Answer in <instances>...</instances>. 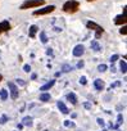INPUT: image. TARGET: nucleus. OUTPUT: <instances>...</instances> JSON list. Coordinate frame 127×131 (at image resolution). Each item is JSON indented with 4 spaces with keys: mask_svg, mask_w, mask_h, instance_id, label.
Here are the masks:
<instances>
[{
    "mask_svg": "<svg viewBox=\"0 0 127 131\" xmlns=\"http://www.w3.org/2000/svg\"><path fill=\"white\" fill-rule=\"evenodd\" d=\"M107 64H99V67H98V71L99 72H105L107 71Z\"/></svg>",
    "mask_w": 127,
    "mask_h": 131,
    "instance_id": "obj_23",
    "label": "nucleus"
},
{
    "mask_svg": "<svg viewBox=\"0 0 127 131\" xmlns=\"http://www.w3.org/2000/svg\"><path fill=\"white\" fill-rule=\"evenodd\" d=\"M54 85H55V80H50V81H49V82H46V84H45L44 86H41V88H40V90H41V91H46V90H50V89H51V88H53Z\"/></svg>",
    "mask_w": 127,
    "mask_h": 131,
    "instance_id": "obj_12",
    "label": "nucleus"
},
{
    "mask_svg": "<svg viewBox=\"0 0 127 131\" xmlns=\"http://www.w3.org/2000/svg\"><path fill=\"white\" fill-rule=\"evenodd\" d=\"M36 77H37V75H36V73H33V75L31 76V79H32V80H36Z\"/></svg>",
    "mask_w": 127,
    "mask_h": 131,
    "instance_id": "obj_36",
    "label": "nucleus"
},
{
    "mask_svg": "<svg viewBox=\"0 0 127 131\" xmlns=\"http://www.w3.org/2000/svg\"><path fill=\"white\" fill-rule=\"evenodd\" d=\"M17 128H18V130L21 131V130L23 128V125H22V123H18V125H17Z\"/></svg>",
    "mask_w": 127,
    "mask_h": 131,
    "instance_id": "obj_35",
    "label": "nucleus"
},
{
    "mask_svg": "<svg viewBox=\"0 0 127 131\" xmlns=\"http://www.w3.org/2000/svg\"><path fill=\"white\" fill-rule=\"evenodd\" d=\"M126 22H127V18H126V16H123V14H119V16H117L116 18H114V25H117V26H124L126 25Z\"/></svg>",
    "mask_w": 127,
    "mask_h": 131,
    "instance_id": "obj_7",
    "label": "nucleus"
},
{
    "mask_svg": "<svg viewBox=\"0 0 127 131\" xmlns=\"http://www.w3.org/2000/svg\"><path fill=\"white\" fill-rule=\"evenodd\" d=\"M86 2H89V3H90V2H95V0H86Z\"/></svg>",
    "mask_w": 127,
    "mask_h": 131,
    "instance_id": "obj_38",
    "label": "nucleus"
},
{
    "mask_svg": "<svg viewBox=\"0 0 127 131\" xmlns=\"http://www.w3.org/2000/svg\"><path fill=\"white\" fill-rule=\"evenodd\" d=\"M80 84H82V85H86V84H87V81H86V77H85V76H81V79H80Z\"/></svg>",
    "mask_w": 127,
    "mask_h": 131,
    "instance_id": "obj_29",
    "label": "nucleus"
},
{
    "mask_svg": "<svg viewBox=\"0 0 127 131\" xmlns=\"http://www.w3.org/2000/svg\"><path fill=\"white\" fill-rule=\"evenodd\" d=\"M118 58H119V55H118V54H114V55H112V57H110V59H109V60H110V63H114Z\"/></svg>",
    "mask_w": 127,
    "mask_h": 131,
    "instance_id": "obj_24",
    "label": "nucleus"
},
{
    "mask_svg": "<svg viewBox=\"0 0 127 131\" xmlns=\"http://www.w3.org/2000/svg\"><path fill=\"white\" fill-rule=\"evenodd\" d=\"M85 66V63H84V60H80L78 63H77V68H82Z\"/></svg>",
    "mask_w": 127,
    "mask_h": 131,
    "instance_id": "obj_30",
    "label": "nucleus"
},
{
    "mask_svg": "<svg viewBox=\"0 0 127 131\" xmlns=\"http://www.w3.org/2000/svg\"><path fill=\"white\" fill-rule=\"evenodd\" d=\"M119 85H121V82H119V81H117V82H114V84H112V85L109 86V90H113L116 86H119Z\"/></svg>",
    "mask_w": 127,
    "mask_h": 131,
    "instance_id": "obj_28",
    "label": "nucleus"
},
{
    "mask_svg": "<svg viewBox=\"0 0 127 131\" xmlns=\"http://www.w3.org/2000/svg\"><path fill=\"white\" fill-rule=\"evenodd\" d=\"M54 10H55V5H48L45 8H40V9L35 10L33 16H44V14H49V13H51Z\"/></svg>",
    "mask_w": 127,
    "mask_h": 131,
    "instance_id": "obj_4",
    "label": "nucleus"
},
{
    "mask_svg": "<svg viewBox=\"0 0 127 131\" xmlns=\"http://www.w3.org/2000/svg\"><path fill=\"white\" fill-rule=\"evenodd\" d=\"M123 122V116L122 114H118V117H117V125L116 126H113L112 128H116V130H118V127H119V125Z\"/></svg>",
    "mask_w": 127,
    "mask_h": 131,
    "instance_id": "obj_18",
    "label": "nucleus"
},
{
    "mask_svg": "<svg viewBox=\"0 0 127 131\" xmlns=\"http://www.w3.org/2000/svg\"><path fill=\"white\" fill-rule=\"evenodd\" d=\"M96 121H98V123H99L100 126H104V125H105V122H104V119H101V118H98Z\"/></svg>",
    "mask_w": 127,
    "mask_h": 131,
    "instance_id": "obj_31",
    "label": "nucleus"
},
{
    "mask_svg": "<svg viewBox=\"0 0 127 131\" xmlns=\"http://www.w3.org/2000/svg\"><path fill=\"white\" fill-rule=\"evenodd\" d=\"M84 53H85V46H84L82 44L76 45V46H75V49H73V51H72V54H73L75 57H81Z\"/></svg>",
    "mask_w": 127,
    "mask_h": 131,
    "instance_id": "obj_6",
    "label": "nucleus"
},
{
    "mask_svg": "<svg viewBox=\"0 0 127 131\" xmlns=\"http://www.w3.org/2000/svg\"><path fill=\"white\" fill-rule=\"evenodd\" d=\"M84 107H85L86 109H91V104H90V103H87V102H86V103H84Z\"/></svg>",
    "mask_w": 127,
    "mask_h": 131,
    "instance_id": "obj_33",
    "label": "nucleus"
},
{
    "mask_svg": "<svg viewBox=\"0 0 127 131\" xmlns=\"http://www.w3.org/2000/svg\"><path fill=\"white\" fill-rule=\"evenodd\" d=\"M12 28L9 21H3V22H0V35H2L3 32H7Z\"/></svg>",
    "mask_w": 127,
    "mask_h": 131,
    "instance_id": "obj_8",
    "label": "nucleus"
},
{
    "mask_svg": "<svg viewBox=\"0 0 127 131\" xmlns=\"http://www.w3.org/2000/svg\"><path fill=\"white\" fill-rule=\"evenodd\" d=\"M40 40H41L42 44H46V42H48V37H46L45 31H41V32H40Z\"/></svg>",
    "mask_w": 127,
    "mask_h": 131,
    "instance_id": "obj_20",
    "label": "nucleus"
},
{
    "mask_svg": "<svg viewBox=\"0 0 127 131\" xmlns=\"http://www.w3.org/2000/svg\"><path fill=\"white\" fill-rule=\"evenodd\" d=\"M46 54H48V55H53V49H51V48H48V49H46Z\"/></svg>",
    "mask_w": 127,
    "mask_h": 131,
    "instance_id": "obj_32",
    "label": "nucleus"
},
{
    "mask_svg": "<svg viewBox=\"0 0 127 131\" xmlns=\"http://www.w3.org/2000/svg\"><path fill=\"white\" fill-rule=\"evenodd\" d=\"M44 131H48V130H44Z\"/></svg>",
    "mask_w": 127,
    "mask_h": 131,
    "instance_id": "obj_39",
    "label": "nucleus"
},
{
    "mask_svg": "<svg viewBox=\"0 0 127 131\" xmlns=\"http://www.w3.org/2000/svg\"><path fill=\"white\" fill-rule=\"evenodd\" d=\"M22 125H23V126H32V125H33V122H32V117L26 116V117L22 119Z\"/></svg>",
    "mask_w": 127,
    "mask_h": 131,
    "instance_id": "obj_14",
    "label": "nucleus"
},
{
    "mask_svg": "<svg viewBox=\"0 0 127 131\" xmlns=\"http://www.w3.org/2000/svg\"><path fill=\"white\" fill-rule=\"evenodd\" d=\"M86 27H87L89 30H93V31H95V39H96V41H98V39L101 36V34L104 32V28H103L101 26H99L98 23L93 22V21H89V22H86Z\"/></svg>",
    "mask_w": 127,
    "mask_h": 131,
    "instance_id": "obj_3",
    "label": "nucleus"
},
{
    "mask_svg": "<svg viewBox=\"0 0 127 131\" xmlns=\"http://www.w3.org/2000/svg\"><path fill=\"white\" fill-rule=\"evenodd\" d=\"M64 126H66V127H75V123H73V122H70V121L67 119V121H64Z\"/></svg>",
    "mask_w": 127,
    "mask_h": 131,
    "instance_id": "obj_25",
    "label": "nucleus"
},
{
    "mask_svg": "<svg viewBox=\"0 0 127 131\" xmlns=\"http://www.w3.org/2000/svg\"><path fill=\"white\" fill-rule=\"evenodd\" d=\"M51 99V96H50V94H48V93H42L41 95H40V100L41 102H49Z\"/></svg>",
    "mask_w": 127,
    "mask_h": 131,
    "instance_id": "obj_16",
    "label": "nucleus"
},
{
    "mask_svg": "<svg viewBox=\"0 0 127 131\" xmlns=\"http://www.w3.org/2000/svg\"><path fill=\"white\" fill-rule=\"evenodd\" d=\"M8 86H9V90H10V96H12V99L16 100V99L18 98V95H19V90H18V88H17L16 84L12 82V81L8 82Z\"/></svg>",
    "mask_w": 127,
    "mask_h": 131,
    "instance_id": "obj_5",
    "label": "nucleus"
},
{
    "mask_svg": "<svg viewBox=\"0 0 127 131\" xmlns=\"http://www.w3.org/2000/svg\"><path fill=\"white\" fill-rule=\"evenodd\" d=\"M126 28H127L126 26H122V28H119V34H121V35H126V34H127V30H126Z\"/></svg>",
    "mask_w": 127,
    "mask_h": 131,
    "instance_id": "obj_26",
    "label": "nucleus"
},
{
    "mask_svg": "<svg viewBox=\"0 0 127 131\" xmlns=\"http://www.w3.org/2000/svg\"><path fill=\"white\" fill-rule=\"evenodd\" d=\"M63 10H64L66 13H76L80 8V3L77 2V0H68V2H66L64 4H63Z\"/></svg>",
    "mask_w": 127,
    "mask_h": 131,
    "instance_id": "obj_1",
    "label": "nucleus"
},
{
    "mask_svg": "<svg viewBox=\"0 0 127 131\" xmlns=\"http://www.w3.org/2000/svg\"><path fill=\"white\" fill-rule=\"evenodd\" d=\"M45 4V0H26V2L22 3V5L19 7L21 10H26L30 8H37Z\"/></svg>",
    "mask_w": 127,
    "mask_h": 131,
    "instance_id": "obj_2",
    "label": "nucleus"
},
{
    "mask_svg": "<svg viewBox=\"0 0 127 131\" xmlns=\"http://www.w3.org/2000/svg\"><path fill=\"white\" fill-rule=\"evenodd\" d=\"M66 98H67V100L70 102V103H72V104H77V96H76V94L75 93H68L67 95H66Z\"/></svg>",
    "mask_w": 127,
    "mask_h": 131,
    "instance_id": "obj_11",
    "label": "nucleus"
},
{
    "mask_svg": "<svg viewBox=\"0 0 127 131\" xmlns=\"http://www.w3.org/2000/svg\"><path fill=\"white\" fill-rule=\"evenodd\" d=\"M39 31V27L36 26V25H32L31 27H30V30H28V36L31 37V39H33L35 36H36V32Z\"/></svg>",
    "mask_w": 127,
    "mask_h": 131,
    "instance_id": "obj_13",
    "label": "nucleus"
},
{
    "mask_svg": "<svg viewBox=\"0 0 127 131\" xmlns=\"http://www.w3.org/2000/svg\"><path fill=\"white\" fill-rule=\"evenodd\" d=\"M94 86H95V89H96L98 91H101V90H104V86H105V84H104V81H103V80H100V79H96V80L94 81Z\"/></svg>",
    "mask_w": 127,
    "mask_h": 131,
    "instance_id": "obj_9",
    "label": "nucleus"
},
{
    "mask_svg": "<svg viewBox=\"0 0 127 131\" xmlns=\"http://www.w3.org/2000/svg\"><path fill=\"white\" fill-rule=\"evenodd\" d=\"M56 105H58V108H59V111L63 113V114H68L70 113V109L66 107V104L64 103H63L62 100H59L58 103H56Z\"/></svg>",
    "mask_w": 127,
    "mask_h": 131,
    "instance_id": "obj_10",
    "label": "nucleus"
},
{
    "mask_svg": "<svg viewBox=\"0 0 127 131\" xmlns=\"http://www.w3.org/2000/svg\"><path fill=\"white\" fill-rule=\"evenodd\" d=\"M9 118H8V116L7 114H3L2 117H0V125H4V123H7V121H8Z\"/></svg>",
    "mask_w": 127,
    "mask_h": 131,
    "instance_id": "obj_22",
    "label": "nucleus"
},
{
    "mask_svg": "<svg viewBox=\"0 0 127 131\" xmlns=\"http://www.w3.org/2000/svg\"><path fill=\"white\" fill-rule=\"evenodd\" d=\"M73 68H72V66L70 64H63V67H62V72H71Z\"/></svg>",
    "mask_w": 127,
    "mask_h": 131,
    "instance_id": "obj_21",
    "label": "nucleus"
},
{
    "mask_svg": "<svg viewBox=\"0 0 127 131\" xmlns=\"http://www.w3.org/2000/svg\"><path fill=\"white\" fill-rule=\"evenodd\" d=\"M17 82H18L19 85H22V86H23V85H26V82H25V81H22V80H19V79H17Z\"/></svg>",
    "mask_w": 127,
    "mask_h": 131,
    "instance_id": "obj_34",
    "label": "nucleus"
},
{
    "mask_svg": "<svg viewBox=\"0 0 127 131\" xmlns=\"http://www.w3.org/2000/svg\"><path fill=\"white\" fill-rule=\"evenodd\" d=\"M0 99H2V100H7L8 99V91L5 89L0 90Z\"/></svg>",
    "mask_w": 127,
    "mask_h": 131,
    "instance_id": "obj_17",
    "label": "nucleus"
},
{
    "mask_svg": "<svg viewBox=\"0 0 127 131\" xmlns=\"http://www.w3.org/2000/svg\"><path fill=\"white\" fill-rule=\"evenodd\" d=\"M23 71H25V72H30V71H31V66H30V64H25V66H23Z\"/></svg>",
    "mask_w": 127,
    "mask_h": 131,
    "instance_id": "obj_27",
    "label": "nucleus"
},
{
    "mask_svg": "<svg viewBox=\"0 0 127 131\" xmlns=\"http://www.w3.org/2000/svg\"><path fill=\"white\" fill-rule=\"evenodd\" d=\"M119 68H121L122 73H126V71H127V64H126V60H121V63H119Z\"/></svg>",
    "mask_w": 127,
    "mask_h": 131,
    "instance_id": "obj_19",
    "label": "nucleus"
},
{
    "mask_svg": "<svg viewBox=\"0 0 127 131\" xmlns=\"http://www.w3.org/2000/svg\"><path fill=\"white\" fill-rule=\"evenodd\" d=\"M2 80H3V75H2V73H0V81H2Z\"/></svg>",
    "mask_w": 127,
    "mask_h": 131,
    "instance_id": "obj_37",
    "label": "nucleus"
},
{
    "mask_svg": "<svg viewBox=\"0 0 127 131\" xmlns=\"http://www.w3.org/2000/svg\"><path fill=\"white\" fill-rule=\"evenodd\" d=\"M91 49H94V51H101V46L99 45V42L96 40L91 41Z\"/></svg>",
    "mask_w": 127,
    "mask_h": 131,
    "instance_id": "obj_15",
    "label": "nucleus"
}]
</instances>
